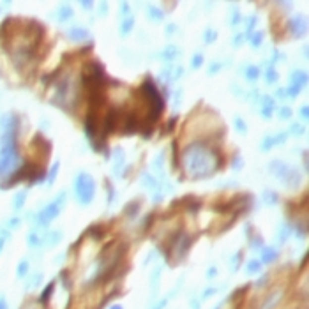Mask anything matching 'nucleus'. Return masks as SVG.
Instances as JSON below:
<instances>
[{"label": "nucleus", "instance_id": "obj_1", "mask_svg": "<svg viewBox=\"0 0 309 309\" xmlns=\"http://www.w3.org/2000/svg\"><path fill=\"white\" fill-rule=\"evenodd\" d=\"M0 309H5V304H4V302H0Z\"/></svg>", "mask_w": 309, "mask_h": 309}]
</instances>
